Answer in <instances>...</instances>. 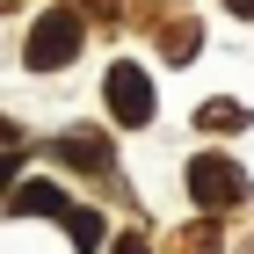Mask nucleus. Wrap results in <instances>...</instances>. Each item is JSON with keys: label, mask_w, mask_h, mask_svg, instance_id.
I'll return each mask as SVG.
<instances>
[{"label": "nucleus", "mask_w": 254, "mask_h": 254, "mask_svg": "<svg viewBox=\"0 0 254 254\" xmlns=\"http://www.w3.org/2000/svg\"><path fill=\"white\" fill-rule=\"evenodd\" d=\"M80 37H87V29H80L73 7H51V15L29 29V65H37V73H59V65L80 51Z\"/></svg>", "instance_id": "nucleus-3"}, {"label": "nucleus", "mask_w": 254, "mask_h": 254, "mask_svg": "<svg viewBox=\"0 0 254 254\" xmlns=\"http://www.w3.org/2000/svg\"><path fill=\"white\" fill-rule=\"evenodd\" d=\"M0 145H7V153H15V124H7V117H0Z\"/></svg>", "instance_id": "nucleus-9"}, {"label": "nucleus", "mask_w": 254, "mask_h": 254, "mask_svg": "<svg viewBox=\"0 0 254 254\" xmlns=\"http://www.w3.org/2000/svg\"><path fill=\"white\" fill-rule=\"evenodd\" d=\"M102 102H109V117H117L124 131L153 124V80H145V65H109V80H102Z\"/></svg>", "instance_id": "nucleus-2"}, {"label": "nucleus", "mask_w": 254, "mask_h": 254, "mask_svg": "<svg viewBox=\"0 0 254 254\" xmlns=\"http://www.w3.org/2000/svg\"><path fill=\"white\" fill-rule=\"evenodd\" d=\"M15 211H29V218H65L73 203H65V189H59V182H29V189L15 196Z\"/></svg>", "instance_id": "nucleus-4"}, {"label": "nucleus", "mask_w": 254, "mask_h": 254, "mask_svg": "<svg viewBox=\"0 0 254 254\" xmlns=\"http://www.w3.org/2000/svg\"><path fill=\"white\" fill-rule=\"evenodd\" d=\"M196 124H203V131L211 138H225V131H247V102H203V109H196Z\"/></svg>", "instance_id": "nucleus-5"}, {"label": "nucleus", "mask_w": 254, "mask_h": 254, "mask_svg": "<svg viewBox=\"0 0 254 254\" xmlns=\"http://www.w3.org/2000/svg\"><path fill=\"white\" fill-rule=\"evenodd\" d=\"M59 160H73V167H102L109 145H102V138H59Z\"/></svg>", "instance_id": "nucleus-6"}, {"label": "nucleus", "mask_w": 254, "mask_h": 254, "mask_svg": "<svg viewBox=\"0 0 254 254\" xmlns=\"http://www.w3.org/2000/svg\"><path fill=\"white\" fill-rule=\"evenodd\" d=\"M15 167H22L15 153H0V196H7V182H15Z\"/></svg>", "instance_id": "nucleus-8"}, {"label": "nucleus", "mask_w": 254, "mask_h": 254, "mask_svg": "<svg viewBox=\"0 0 254 254\" xmlns=\"http://www.w3.org/2000/svg\"><path fill=\"white\" fill-rule=\"evenodd\" d=\"M189 196L203 203V211H225V203H247V167L225 153H203L189 160Z\"/></svg>", "instance_id": "nucleus-1"}, {"label": "nucleus", "mask_w": 254, "mask_h": 254, "mask_svg": "<svg viewBox=\"0 0 254 254\" xmlns=\"http://www.w3.org/2000/svg\"><path fill=\"white\" fill-rule=\"evenodd\" d=\"M233 15H254V0H233Z\"/></svg>", "instance_id": "nucleus-10"}, {"label": "nucleus", "mask_w": 254, "mask_h": 254, "mask_svg": "<svg viewBox=\"0 0 254 254\" xmlns=\"http://www.w3.org/2000/svg\"><path fill=\"white\" fill-rule=\"evenodd\" d=\"M65 225H73V247H80V254L102 247V218H95V211H65Z\"/></svg>", "instance_id": "nucleus-7"}]
</instances>
